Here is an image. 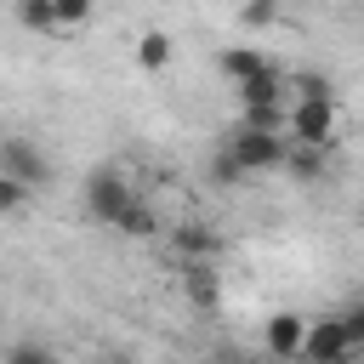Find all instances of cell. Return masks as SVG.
<instances>
[{
  "mask_svg": "<svg viewBox=\"0 0 364 364\" xmlns=\"http://www.w3.org/2000/svg\"><path fill=\"white\" fill-rule=\"evenodd\" d=\"M131 199H136V188L125 182V171H119V165H97V171L85 176V188H80L85 216H91V222H102V228H114V216H119Z\"/></svg>",
  "mask_w": 364,
  "mask_h": 364,
  "instance_id": "obj_1",
  "label": "cell"
},
{
  "mask_svg": "<svg viewBox=\"0 0 364 364\" xmlns=\"http://www.w3.org/2000/svg\"><path fill=\"white\" fill-rule=\"evenodd\" d=\"M222 148L233 154V165L245 171V176H256V171H279L284 165V148H290V136H267V131H228L222 136Z\"/></svg>",
  "mask_w": 364,
  "mask_h": 364,
  "instance_id": "obj_2",
  "label": "cell"
},
{
  "mask_svg": "<svg viewBox=\"0 0 364 364\" xmlns=\"http://www.w3.org/2000/svg\"><path fill=\"white\" fill-rule=\"evenodd\" d=\"M353 341H347V330H341V318L330 313V318H307V330H301V347H296V364H353Z\"/></svg>",
  "mask_w": 364,
  "mask_h": 364,
  "instance_id": "obj_3",
  "label": "cell"
},
{
  "mask_svg": "<svg viewBox=\"0 0 364 364\" xmlns=\"http://www.w3.org/2000/svg\"><path fill=\"white\" fill-rule=\"evenodd\" d=\"M336 102H296L284 108V136L301 148H336Z\"/></svg>",
  "mask_w": 364,
  "mask_h": 364,
  "instance_id": "obj_4",
  "label": "cell"
},
{
  "mask_svg": "<svg viewBox=\"0 0 364 364\" xmlns=\"http://www.w3.org/2000/svg\"><path fill=\"white\" fill-rule=\"evenodd\" d=\"M0 176H11V182H23L34 193L40 182H51V159L28 136H0Z\"/></svg>",
  "mask_w": 364,
  "mask_h": 364,
  "instance_id": "obj_5",
  "label": "cell"
},
{
  "mask_svg": "<svg viewBox=\"0 0 364 364\" xmlns=\"http://www.w3.org/2000/svg\"><path fill=\"white\" fill-rule=\"evenodd\" d=\"M301 330H307V318H301V313H290V307H279V313L267 318V330H262V347H267V358H284V364H296Z\"/></svg>",
  "mask_w": 364,
  "mask_h": 364,
  "instance_id": "obj_6",
  "label": "cell"
},
{
  "mask_svg": "<svg viewBox=\"0 0 364 364\" xmlns=\"http://www.w3.org/2000/svg\"><path fill=\"white\" fill-rule=\"evenodd\" d=\"M239 108H284V74L267 63L262 74H250L239 85Z\"/></svg>",
  "mask_w": 364,
  "mask_h": 364,
  "instance_id": "obj_7",
  "label": "cell"
},
{
  "mask_svg": "<svg viewBox=\"0 0 364 364\" xmlns=\"http://www.w3.org/2000/svg\"><path fill=\"white\" fill-rule=\"evenodd\" d=\"M171 250H176L182 262H210V256L222 250V239H216L205 222H182V228L171 233Z\"/></svg>",
  "mask_w": 364,
  "mask_h": 364,
  "instance_id": "obj_8",
  "label": "cell"
},
{
  "mask_svg": "<svg viewBox=\"0 0 364 364\" xmlns=\"http://www.w3.org/2000/svg\"><path fill=\"white\" fill-rule=\"evenodd\" d=\"M182 290H188V301H193V307H216L222 279H216V267H210V262H182Z\"/></svg>",
  "mask_w": 364,
  "mask_h": 364,
  "instance_id": "obj_9",
  "label": "cell"
},
{
  "mask_svg": "<svg viewBox=\"0 0 364 364\" xmlns=\"http://www.w3.org/2000/svg\"><path fill=\"white\" fill-rule=\"evenodd\" d=\"M279 171H290L296 182H318L324 171H330V148H301V142H290L284 148V165Z\"/></svg>",
  "mask_w": 364,
  "mask_h": 364,
  "instance_id": "obj_10",
  "label": "cell"
},
{
  "mask_svg": "<svg viewBox=\"0 0 364 364\" xmlns=\"http://www.w3.org/2000/svg\"><path fill=\"white\" fill-rule=\"evenodd\" d=\"M171 51H176V40H171L165 28H142V34H136V68H148V74H159V68L171 63Z\"/></svg>",
  "mask_w": 364,
  "mask_h": 364,
  "instance_id": "obj_11",
  "label": "cell"
},
{
  "mask_svg": "<svg viewBox=\"0 0 364 364\" xmlns=\"http://www.w3.org/2000/svg\"><path fill=\"white\" fill-rule=\"evenodd\" d=\"M216 68H222V74H228L233 85H245L250 74H262V68H267V57H262L256 46H228V51L216 57Z\"/></svg>",
  "mask_w": 364,
  "mask_h": 364,
  "instance_id": "obj_12",
  "label": "cell"
},
{
  "mask_svg": "<svg viewBox=\"0 0 364 364\" xmlns=\"http://www.w3.org/2000/svg\"><path fill=\"white\" fill-rule=\"evenodd\" d=\"M114 233H125V239H154V233H159L154 205H148V199H131V205L114 216Z\"/></svg>",
  "mask_w": 364,
  "mask_h": 364,
  "instance_id": "obj_13",
  "label": "cell"
},
{
  "mask_svg": "<svg viewBox=\"0 0 364 364\" xmlns=\"http://www.w3.org/2000/svg\"><path fill=\"white\" fill-rule=\"evenodd\" d=\"M284 91H296V102H336L330 74H284Z\"/></svg>",
  "mask_w": 364,
  "mask_h": 364,
  "instance_id": "obj_14",
  "label": "cell"
},
{
  "mask_svg": "<svg viewBox=\"0 0 364 364\" xmlns=\"http://www.w3.org/2000/svg\"><path fill=\"white\" fill-rule=\"evenodd\" d=\"M11 11H17V23H23L28 34H57V17H51L46 0H11Z\"/></svg>",
  "mask_w": 364,
  "mask_h": 364,
  "instance_id": "obj_15",
  "label": "cell"
},
{
  "mask_svg": "<svg viewBox=\"0 0 364 364\" xmlns=\"http://www.w3.org/2000/svg\"><path fill=\"white\" fill-rule=\"evenodd\" d=\"M46 6H51L57 28H85V23L97 17V0H46Z\"/></svg>",
  "mask_w": 364,
  "mask_h": 364,
  "instance_id": "obj_16",
  "label": "cell"
},
{
  "mask_svg": "<svg viewBox=\"0 0 364 364\" xmlns=\"http://www.w3.org/2000/svg\"><path fill=\"white\" fill-rule=\"evenodd\" d=\"M239 131H267V136H284V108H239Z\"/></svg>",
  "mask_w": 364,
  "mask_h": 364,
  "instance_id": "obj_17",
  "label": "cell"
},
{
  "mask_svg": "<svg viewBox=\"0 0 364 364\" xmlns=\"http://www.w3.org/2000/svg\"><path fill=\"white\" fill-rule=\"evenodd\" d=\"M0 364H57V353H51L46 341L23 336V341H11V347H6V358H0Z\"/></svg>",
  "mask_w": 364,
  "mask_h": 364,
  "instance_id": "obj_18",
  "label": "cell"
},
{
  "mask_svg": "<svg viewBox=\"0 0 364 364\" xmlns=\"http://www.w3.org/2000/svg\"><path fill=\"white\" fill-rule=\"evenodd\" d=\"M239 23L245 28H273L279 23V0H245L239 6Z\"/></svg>",
  "mask_w": 364,
  "mask_h": 364,
  "instance_id": "obj_19",
  "label": "cell"
},
{
  "mask_svg": "<svg viewBox=\"0 0 364 364\" xmlns=\"http://www.w3.org/2000/svg\"><path fill=\"white\" fill-rule=\"evenodd\" d=\"M210 182H222V188H239V182H245V171L233 165V154H228V148H216V154H210Z\"/></svg>",
  "mask_w": 364,
  "mask_h": 364,
  "instance_id": "obj_20",
  "label": "cell"
},
{
  "mask_svg": "<svg viewBox=\"0 0 364 364\" xmlns=\"http://www.w3.org/2000/svg\"><path fill=\"white\" fill-rule=\"evenodd\" d=\"M23 205H28V188L11 182V176H0V216H17Z\"/></svg>",
  "mask_w": 364,
  "mask_h": 364,
  "instance_id": "obj_21",
  "label": "cell"
},
{
  "mask_svg": "<svg viewBox=\"0 0 364 364\" xmlns=\"http://www.w3.org/2000/svg\"><path fill=\"white\" fill-rule=\"evenodd\" d=\"M336 318H341V330H347V341H353V347H364V307H358V301H347V307H341Z\"/></svg>",
  "mask_w": 364,
  "mask_h": 364,
  "instance_id": "obj_22",
  "label": "cell"
},
{
  "mask_svg": "<svg viewBox=\"0 0 364 364\" xmlns=\"http://www.w3.org/2000/svg\"><path fill=\"white\" fill-rule=\"evenodd\" d=\"M205 364H267L262 353H250V347H216Z\"/></svg>",
  "mask_w": 364,
  "mask_h": 364,
  "instance_id": "obj_23",
  "label": "cell"
},
{
  "mask_svg": "<svg viewBox=\"0 0 364 364\" xmlns=\"http://www.w3.org/2000/svg\"><path fill=\"white\" fill-rule=\"evenodd\" d=\"M108 364H136V358H125V353H119V358H108Z\"/></svg>",
  "mask_w": 364,
  "mask_h": 364,
  "instance_id": "obj_24",
  "label": "cell"
}]
</instances>
